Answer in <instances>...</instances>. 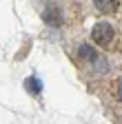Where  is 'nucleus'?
Returning <instances> with one entry per match:
<instances>
[{"label": "nucleus", "instance_id": "f257e3e1", "mask_svg": "<svg viewBox=\"0 0 122 124\" xmlns=\"http://www.w3.org/2000/svg\"><path fill=\"white\" fill-rule=\"evenodd\" d=\"M78 58L82 60V64L96 75H104L109 71V60H106L102 53H98L96 49H91L89 44H80L78 46Z\"/></svg>", "mask_w": 122, "mask_h": 124}, {"label": "nucleus", "instance_id": "f03ea898", "mask_svg": "<svg viewBox=\"0 0 122 124\" xmlns=\"http://www.w3.org/2000/svg\"><path fill=\"white\" fill-rule=\"evenodd\" d=\"M115 38V29L109 24V22H98L93 29H91V40L100 46H109L111 40Z\"/></svg>", "mask_w": 122, "mask_h": 124}, {"label": "nucleus", "instance_id": "7ed1b4c3", "mask_svg": "<svg viewBox=\"0 0 122 124\" xmlns=\"http://www.w3.org/2000/svg\"><path fill=\"white\" fill-rule=\"evenodd\" d=\"M42 20L47 22L49 27H60L62 24V11H60L58 5H49L47 9L42 11Z\"/></svg>", "mask_w": 122, "mask_h": 124}, {"label": "nucleus", "instance_id": "20e7f679", "mask_svg": "<svg viewBox=\"0 0 122 124\" xmlns=\"http://www.w3.org/2000/svg\"><path fill=\"white\" fill-rule=\"evenodd\" d=\"M93 5L100 13H115V9L120 7V0H93Z\"/></svg>", "mask_w": 122, "mask_h": 124}, {"label": "nucleus", "instance_id": "39448f33", "mask_svg": "<svg viewBox=\"0 0 122 124\" xmlns=\"http://www.w3.org/2000/svg\"><path fill=\"white\" fill-rule=\"evenodd\" d=\"M24 89L29 91V93H31V95H40V93H42V82L38 80V78H27V80H24Z\"/></svg>", "mask_w": 122, "mask_h": 124}, {"label": "nucleus", "instance_id": "423d86ee", "mask_svg": "<svg viewBox=\"0 0 122 124\" xmlns=\"http://www.w3.org/2000/svg\"><path fill=\"white\" fill-rule=\"evenodd\" d=\"M118 98H120V102H122V82L118 84Z\"/></svg>", "mask_w": 122, "mask_h": 124}]
</instances>
